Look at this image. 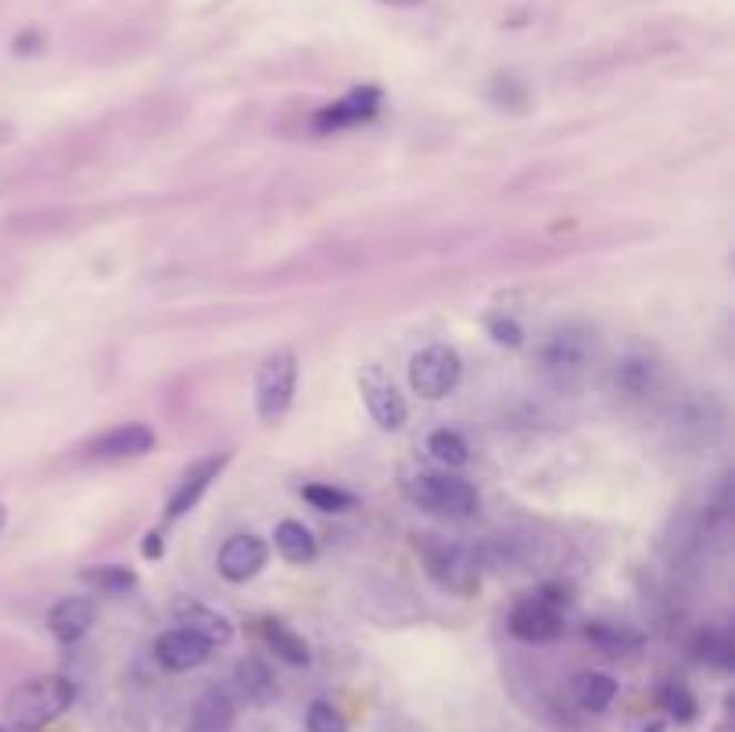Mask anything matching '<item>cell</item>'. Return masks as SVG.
Wrapping results in <instances>:
<instances>
[{"label": "cell", "instance_id": "1", "mask_svg": "<svg viewBox=\"0 0 735 732\" xmlns=\"http://www.w3.org/2000/svg\"><path fill=\"white\" fill-rule=\"evenodd\" d=\"M416 553L424 556V568L437 589L452 596H474L481 589V564L474 550H466L456 539L442 535H416Z\"/></svg>", "mask_w": 735, "mask_h": 732}, {"label": "cell", "instance_id": "2", "mask_svg": "<svg viewBox=\"0 0 735 732\" xmlns=\"http://www.w3.org/2000/svg\"><path fill=\"white\" fill-rule=\"evenodd\" d=\"M75 700V686L66 675H37L22 682L8 700V722L22 732H37L58 714H66Z\"/></svg>", "mask_w": 735, "mask_h": 732}, {"label": "cell", "instance_id": "3", "mask_svg": "<svg viewBox=\"0 0 735 732\" xmlns=\"http://www.w3.org/2000/svg\"><path fill=\"white\" fill-rule=\"evenodd\" d=\"M402 492L410 495V503H416L427 513H437V518H471L477 510V489L471 481L452 478V474L420 471L405 481Z\"/></svg>", "mask_w": 735, "mask_h": 732}, {"label": "cell", "instance_id": "4", "mask_svg": "<svg viewBox=\"0 0 735 732\" xmlns=\"http://www.w3.org/2000/svg\"><path fill=\"white\" fill-rule=\"evenodd\" d=\"M294 388H299V355L291 349H276L273 355H265L255 378V410L262 424H276L291 410Z\"/></svg>", "mask_w": 735, "mask_h": 732}, {"label": "cell", "instance_id": "5", "mask_svg": "<svg viewBox=\"0 0 735 732\" xmlns=\"http://www.w3.org/2000/svg\"><path fill=\"white\" fill-rule=\"evenodd\" d=\"M460 352L449 345H427L413 355L410 363V384L420 399H445L460 384Z\"/></svg>", "mask_w": 735, "mask_h": 732}, {"label": "cell", "instance_id": "6", "mask_svg": "<svg viewBox=\"0 0 735 732\" xmlns=\"http://www.w3.org/2000/svg\"><path fill=\"white\" fill-rule=\"evenodd\" d=\"M592 355H596V334L588 331L585 323H560L550 331L542 345V363L545 370L560 373V378H571V373H582Z\"/></svg>", "mask_w": 735, "mask_h": 732}, {"label": "cell", "instance_id": "7", "mask_svg": "<svg viewBox=\"0 0 735 732\" xmlns=\"http://www.w3.org/2000/svg\"><path fill=\"white\" fill-rule=\"evenodd\" d=\"M661 384H664L661 360L643 345H632L614 367V388L632 402H643V399L656 395L661 392Z\"/></svg>", "mask_w": 735, "mask_h": 732}, {"label": "cell", "instance_id": "8", "mask_svg": "<svg viewBox=\"0 0 735 732\" xmlns=\"http://www.w3.org/2000/svg\"><path fill=\"white\" fill-rule=\"evenodd\" d=\"M359 392H363L370 417L377 420L384 431H399L405 424L410 407H405V399L399 395L395 381H391L381 367H366L363 373H359Z\"/></svg>", "mask_w": 735, "mask_h": 732}, {"label": "cell", "instance_id": "9", "mask_svg": "<svg viewBox=\"0 0 735 732\" xmlns=\"http://www.w3.org/2000/svg\"><path fill=\"white\" fill-rule=\"evenodd\" d=\"M560 629H563L560 606L545 603L542 596L521 600L510 611V632L517 635V640H524V643H550V640H556V635H560Z\"/></svg>", "mask_w": 735, "mask_h": 732}, {"label": "cell", "instance_id": "10", "mask_svg": "<svg viewBox=\"0 0 735 732\" xmlns=\"http://www.w3.org/2000/svg\"><path fill=\"white\" fill-rule=\"evenodd\" d=\"M377 108H381V93L373 87H359V90L345 93L341 101L320 108V116L312 127H316L320 133H334V130H345V127H355V122L373 119L377 116Z\"/></svg>", "mask_w": 735, "mask_h": 732}, {"label": "cell", "instance_id": "11", "mask_svg": "<svg viewBox=\"0 0 735 732\" xmlns=\"http://www.w3.org/2000/svg\"><path fill=\"white\" fill-rule=\"evenodd\" d=\"M173 618H177V625H180L183 632L198 635V640L209 643V646H223V643L233 640L230 618H223L219 611H212V606L198 603V600H187V596L177 600V603H173Z\"/></svg>", "mask_w": 735, "mask_h": 732}, {"label": "cell", "instance_id": "12", "mask_svg": "<svg viewBox=\"0 0 735 732\" xmlns=\"http://www.w3.org/2000/svg\"><path fill=\"white\" fill-rule=\"evenodd\" d=\"M265 556H270V550L259 535H233L219 550V574L226 582H248L265 568Z\"/></svg>", "mask_w": 735, "mask_h": 732}, {"label": "cell", "instance_id": "13", "mask_svg": "<svg viewBox=\"0 0 735 732\" xmlns=\"http://www.w3.org/2000/svg\"><path fill=\"white\" fill-rule=\"evenodd\" d=\"M209 643H201L198 635L183 632V629H169L154 640V658H159L162 668L169 672H191V668L209 661Z\"/></svg>", "mask_w": 735, "mask_h": 732}, {"label": "cell", "instance_id": "14", "mask_svg": "<svg viewBox=\"0 0 735 732\" xmlns=\"http://www.w3.org/2000/svg\"><path fill=\"white\" fill-rule=\"evenodd\" d=\"M226 453H215V457H205V460H198L191 471H187L183 478H180V485H177V492H173V500H169V518H183L187 510H194L198 507V500L205 495V489L212 485V481L219 478V471L226 467Z\"/></svg>", "mask_w": 735, "mask_h": 732}, {"label": "cell", "instance_id": "15", "mask_svg": "<svg viewBox=\"0 0 735 732\" xmlns=\"http://www.w3.org/2000/svg\"><path fill=\"white\" fill-rule=\"evenodd\" d=\"M154 445V431L148 424H119L108 434H101L93 442V457L101 460H133V457H144L151 453Z\"/></svg>", "mask_w": 735, "mask_h": 732}, {"label": "cell", "instance_id": "16", "mask_svg": "<svg viewBox=\"0 0 735 732\" xmlns=\"http://www.w3.org/2000/svg\"><path fill=\"white\" fill-rule=\"evenodd\" d=\"M93 618H98V606H93L90 600H83V596H69V600H61L54 606L51 618H47V625H51L58 643H75L90 632Z\"/></svg>", "mask_w": 735, "mask_h": 732}, {"label": "cell", "instance_id": "17", "mask_svg": "<svg viewBox=\"0 0 735 732\" xmlns=\"http://www.w3.org/2000/svg\"><path fill=\"white\" fill-rule=\"evenodd\" d=\"M585 640L610 653V658H621V653H635L643 646V632H635L632 625H617V621H588Z\"/></svg>", "mask_w": 735, "mask_h": 732}, {"label": "cell", "instance_id": "18", "mask_svg": "<svg viewBox=\"0 0 735 732\" xmlns=\"http://www.w3.org/2000/svg\"><path fill=\"white\" fill-rule=\"evenodd\" d=\"M233 704L223 690H209L194 700L191 708V732H230Z\"/></svg>", "mask_w": 735, "mask_h": 732}, {"label": "cell", "instance_id": "19", "mask_svg": "<svg viewBox=\"0 0 735 732\" xmlns=\"http://www.w3.org/2000/svg\"><path fill=\"white\" fill-rule=\"evenodd\" d=\"M671 424L675 431H696L699 439L707 434L711 428L722 424V410H717V402L707 395V399H682L675 410H671Z\"/></svg>", "mask_w": 735, "mask_h": 732}, {"label": "cell", "instance_id": "20", "mask_svg": "<svg viewBox=\"0 0 735 732\" xmlns=\"http://www.w3.org/2000/svg\"><path fill=\"white\" fill-rule=\"evenodd\" d=\"M689 650H693L696 661L717 668V672H732V664H735V643H732V635L722 632V629H699L693 635Z\"/></svg>", "mask_w": 735, "mask_h": 732}, {"label": "cell", "instance_id": "21", "mask_svg": "<svg viewBox=\"0 0 735 732\" xmlns=\"http://www.w3.org/2000/svg\"><path fill=\"white\" fill-rule=\"evenodd\" d=\"M273 539H276L280 556L291 560V564H309V560H316V539H312V532L302 521H280Z\"/></svg>", "mask_w": 735, "mask_h": 732}, {"label": "cell", "instance_id": "22", "mask_svg": "<svg viewBox=\"0 0 735 732\" xmlns=\"http://www.w3.org/2000/svg\"><path fill=\"white\" fill-rule=\"evenodd\" d=\"M262 640H265V646H270L280 661H288V664H309V646H305V640H302V635H294L288 625H280V621H273V618L262 621Z\"/></svg>", "mask_w": 735, "mask_h": 732}, {"label": "cell", "instance_id": "23", "mask_svg": "<svg viewBox=\"0 0 735 732\" xmlns=\"http://www.w3.org/2000/svg\"><path fill=\"white\" fill-rule=\"evenodd\" d=\"M238 686L252 704H270V700L276 696V679L259 658H248L238 664Z\"/></svg>", "mask_w": 735, "mask_h": 732}, {"label": "cell", "instance_id": "24", "mask_svg": "<svg viewBox=\"0 0 735 732\" xmlns=\"http://www.w3.org/2000/svg\"><path fill=\"white\" fill-rule=\"evenodd\" d=\"M574 696L585 711H606L610 700L617 696V682L600 672H585L574 679Z\"/></svg>", "mask_w": 735, "mask_h": 732}, {"label": "cell", "instance_id": "25", "mask_svg": "<svg viewBox=\"0 0 735 732\" xmlns=\"http://www.w3.org/2000/svg\"><path fill=\"white\" fill-rule=\"evenodd\" d=\"M427 449H431V457H434L437 463H445V467H463L466 460H471V449H466L463 434H460V431H449V428L434 431L431 439H427Z\"/></svg>", "mask_w": 735, "mask_h": 732}, {"label": "cell", "instance_id": "26", "mask_svg": "<svg viewBox=\"0 0 735 732\" xmlns=\"http://www.w3.org/2000/svg\"><path fill=\"white\" fill-rule=\"evenodd\" d=\"M83 582L101 589V593H130L137 585V574L130 568H119V564H108V568H90L83 571Z\"/></svg>", "mask_w": 735, "mask_h": 732}, {"label": "cell", "instance_id": "27", "mask_svg": "<svg viewBox=\"0 0 735 732\" xmlns=\"http://www.w3.org/2000/svg\"><path fill=\"white\" fill-rule=\"evenodd\" d=\"M302 495H305V503H312L323 513H345L355 507V495L345 489H334V485H305Z\"/></svg>", "mask_w": 735, "mask_h": 732}, {"label": "cell", "instance_id": "28", "mask_svg": "<svg viewBox=\"0 0 735 732\" xmlns=\"http://www.w3.org/2000/svg\"><path fill=\"white\" fill-rule=\"evenodd\" d=\"M305 729L309 732H349V725H345V719L331 708V704H312L309 708V719H305Z\"/></svg>", "mask_w": 735, "mask_h": 732}, {"label": "cell", "instance_id": "29", "mask_svg": "<svg viewBox=\"0 0 735 732\" xmlns=\"http://www.w3.org/2000/svg\"><path fill=\"white\" fill-rule=\"evenodd\" d=\"M661 700H664V711L671 714V719H678V722H689L693 714H696V700H693V693L685 690V686H667Z\"/></svg>", "mask_w": 735, "mask_h": 732}, {"label": "cell", "instance_id": "30", "mask_svg": "<svg viewBox=\"0 0 735 732\" xmlns=\"http://www.w3.org/2000/svg\"><path fill=\"white\" fill-rule=\"evenodd\" d=\"M489 334L499 341V345H510V349H517L521 341H524L521 323L510 320V317H492V320H489Z\"/></svg>", "mask_w": 735, "mask_h": 732}, {"label": "cell", "instance_id": "31", "mask_svg": "<svg viewBox=\"0 0 735 732\" xmlns=\"http://www.w3.org/2000/svg\"><path fill=\"white\" fill-rule=\"evenodd\" d=\"M165 553V539L159 535V532H148V539H144V556L148 560H159Z\"/></svg>", "mask_w": 735, "mask_h": 732}, {"label": "cell", "instance_id": "32", "mask_svg": "<svg viewBox=\"0 0 735 732\" xmlns=\"http://www.w3.org/2000/svg\"><path fill=\"white\" fill-rule=\"evenodd\" d=\"M377 4H387V8H416V4H424V0H377Z\"/></svg>", "mask_w": 735, "mask_h": 732}, {"label": "cell", "instance_id": "33", "mask_svg": "<svg viewBox=\"0 0 735 732\" xmlns=\"http://www.w3.org/2000/svg\"><path fill=\"white\" fill-rule=\"evenodd\" d=\"M4 524H8V510H4V503H0V532H4Z\"/></svg>", "mask_w": 735, "mask_h": 732}, {"label": "cell", "instance_id": "34", "mask_svg": "<svg viewBox=\"0 0 735 732\" xmlns=\"http://www.w3.org/2000/svg\"><path fill=\"white\" fill-rule=\"evenodd\" d=\"M717 732H732V729H728V725H725V729H717Z\"/></svg>", "mask_w": 735, "mask_h": 732}, {"label": "cell", "instance_id": "35", "mask_svg": "<svg viewBox=\"0 0 735 732\" xmlns=\"http://www.w3.org/2000/svg\"><path fill=\"white\" fill-rule=\"evenodd\" d=\"M0 732H4V729H0Z\"/></svg>", "mask_w": 735, "mask_h": 732}]
</instances>
